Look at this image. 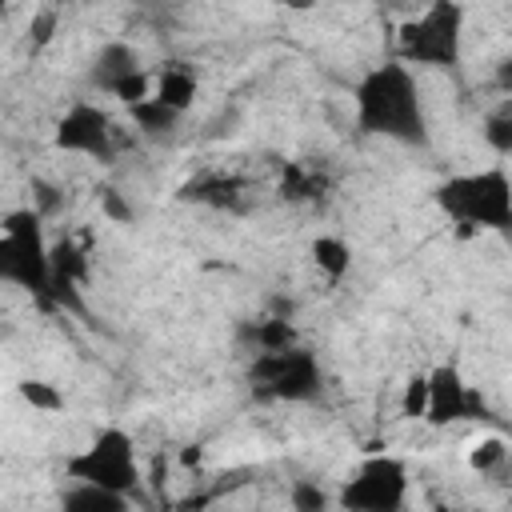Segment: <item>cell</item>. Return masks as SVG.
<instances>
[{
  "mask_svg": "<svg viewBox=\"0 0 512 512\" xmlns=\"http://www.w3.org/2000/svg\"><path fill=\"white\" fill-rule=\"evenodd\" d=\"M352 116L364 136H380L404 148H428L432 124L424 108L420 80L408 60H384L368 68L352 88Z\"/></svg>",
  "mask_w": 512,
  "mask_h": 512,
  "instance_id": "1",
  "label": "cell"
},
{
  "mask_svg": "<svg viewBox=\"0 0 512 512\" xmlns=\"http://www.w3.org/2000/svg\"><path fill=\"white\" fill-rule=\"evenodd\" d=\"M436 208L468 232L512 236V176L500 164L448 176L436 188Z\"/></svg>",
  "mask_w": 512,
  "mask_h": 512,
  "instance_id": "2",
  "label": "cell"
},
{
  "mask_svg": "<svg viewBox=\"0 0 512 512\" xmlns=\"http://www.w3.org/2000/svg\"><path fill=\"white\" fill-rule=\"evenodd\" d=\"M464 52V8L456 0H424L400 24V60L416 68H456Z\"/></svg>",
  "mask_w": 512,
  "mask_h": 512,
  "instance_id": "3",
  "label": "cell"
},
{
  "mask_svg": "<svg viewBox=\"0 0 512 512\" xmlns=\"http://www.w3.org/2000/svg\"><path fill=\"white\" fill-rule=\"evenodd\" d=\"M44 216L36 208H20L4 216V236H0V276L32 296L52 292V248L44 244L40 232Z\"/></svg>",
  "mask_w": 512,
  "mask_h": 512,
  "instance_id": "4",
  "label": "cell"
},
{
  "mask_svg": "<svg viewBox=\"0 0 512 512\" xmlns=\"http://www.w3.org/2000/svg\"><path fill=\"white\" fill-rule=\"evenodd\" d=\"M248 384H252V392L264 396V400L308 404V400L320 396L324 372H320V360H316L308 348L288 344V348L256 352L252 364H248Z\"/></svg>",
  "mask_w": 512,
  "mask_h": 512,
  "instance_id": "5",
  "label": "cell"
},
{
  "mask_svg": "<svg viewBox=\"0 0 512 512\" xmlns=\"http://www.w3.org/2000/svg\"><path fill=\"white\" fill-rule=\"evenodd\" d=\"M64 472H68V480H92V484H104L124 496H132L136 484L144 480L132 436L120 428H100L76 456L64 460Z\"/></svg>",
  "mask_w": 512,
  "mask_h": 512,
  "instance_id": "6",
  "label": "cell"
},
{
  "mask_svg": "<svg viewBox=\"0 0 512 512\" xmlns=\"http://www.w3.org/2000/svg\"><path fill=\"white\" fill-rule=\"evenodd\" d=\"M408 500V468L400 456H364L356 472L344 480L336 504L352 512H396Z\"/></svg>",
  "mask_w": 512,
  "mask_h": 512,
  "instance_id": "7",
  "label": "cell"
},
{
  "mask_svg": "<svg viewBox=\"0 0 512 512\" xmlns=\"http://www.w3.org/2000/svg\"><path fill=\"white\" fill-rule=\"evenodd\" d=\"M88 80L92 88L124 100V104H140L152 96V72H144L140 64V52L128 44V40H108L96 48L92 56V68H88Z\"/></svg>",
  "mask_w": 512,
  "mask_h": 512,
  "instance_id": "8",
  "label": "cell"
},
{
  "mask_svg": "<svg viewBox=\"0 0 512 512\" xmlns=\"http://www.w3.org/2000/svg\"><path fill=\"white\" fill-rule=\"evenodd\" d=\"M56 148L76 152V156H92V160H112L116 156V124L100 104L76 100L56 120Z\"/></svg>",
  "mask_w": 512,
  "mask_h": 512,
  "instance_id": "9",
  "label": "cell"
},
{
  "mask_svg": "<svg viewBox=\"0 0 512 512\" xmlns=\"http://www.w3.org/2000/svg\"><path fill=\"white\" fill-rule=\"evenodd\" d=\"M488 408H484V396L452 368V364H440L428 372V424L444 428V424H460V420H484Z\"/></svg>",
  "mask_w": 512,
  "mask_h": 512,
  "instance_id": "10",
  "label": "cell"
},
{
  "mask_svg": "<svg viewBox=\"0 0 512 512\" xmlns=\"http://www.w3.org/2000/svg\"><path fill=\"white\" fill-rule=\"evenodd\" d=\"M128 504H132V496L112 492V488L92 484V480H72L60 492V508H68V512H124Z\"/></svg>",
  "mask_w": 512,
  "mask_h": 512,
  "instance_id": "11",
  "label": "cell"
},
{
  "mask_svg": "<svg viewBox=\"0 0 512 512\" xmlns=\"http://www.w3.org/2000/svg\"><path fill=\"white\" fill-rule=\"evenodd\" d=\"M152 96L184 116V112L192 108V100H196V72L184 68V64H168V68H160L156 80H152Z\"/></svg>",
  "mask_w": 512,
  "mask_h": 512,
  "instance_id": "12",
  "label": "cell"
},
{
  "mask_svg": "<svg viewBox=\"0 0 512 512\" xmlns=\"http://www.w3.org/2000/svg\"><path fill=\"white\" fill-rule=\"evenodd\" d=\"M312 260L328 280H344L352 268V248L340 236H316L312 240Z\"/></svg>",
  "mask_w": 512,
  "mask_h": 512,
  "instance_id": "13",
  "label": "cell"
},
{
  "mask_svg": "<svg viewBox=\"0 0 512 512\" xmlns=\"http://www.w3.org/2000/svg\"><path fill=\"white\" fill-rule=\"evenodd\" d=\"M128 116L136 120V128H140V132H152V136H160V132L176 128V120H180V112H176V108H168V104H160L156 96H148V100H140V104H128Z\"/></svg>",
  "mask_w": 512,
  "mask_h": 512,
  "instance_id": "14",
  "label": "cell"
},
{
  "mask_svg": "<svg viewBox=\"0 0 512 512\" xmlns=\"http://www.w3.org/2000/svg\"><path fill=\"white\" fill-rule=\"evenodd\" d=\"M248 336H252L256 352H272V348H288V344H296V332H292V324H288V320H280V316L252 324V328H248Z\"/></svg>",
  "mask_w": 512,
  "mask_h": 512,
  "instance_id": "15",
  "label": "cell"
},
{
  "mask_svg": "<svg viewBox=\"0 0 512 512\" xmlns=\"http://www.w3.org/2000/svg\"><path fill=\"white\" fill-rule=\"evenodd\" d=\"M468 464H472L476 472H496V468L508 464V444H504L500 436H480V440H472V448H468Z\"/></svg>",
  "mask_w": 512,
  "mask_h": 512,
  "instance_id": "16",
  "label": "cell"
},
{
  "mask_svg": "<svg viewBox=\"0 0 512 512\" xmlns=\"http://www.w3.org/2000/svg\"><path fill=\"white\" fill-rule=\"evenodd\" d=\"M400 412H404L408 420H424V416H428V372L408 376L404 396H400Z\"/></svg>",
  "mask_w": 512,
  "mask_h": 512,
  "instance_id": "17",
  "label": "cell"
},
{
  "mask_svg": "<svg viewBox=\"0 0 512 512\" xmlns=\"http://www.w3.org/2000/svg\"><path fill=\"white\" fill-rule=\"evenodd\" d=\"M484 140L496 156H512V112H496L484 124Z\"/></svg>",
  "mask_w": 512,
  "mask_h": 512,
  "instance_id": "18",
  "label": "cell"
},
{
  "mask_svg": "<svg viewBox=\"0 0 512 512\" xmlns=\"http://www.w3.org/2000/svg\"><path fill=\"white\" fill-rule=\"evenodd\" d=\"M20 392H24V400H32L36 408H60V396H56V392H48L40 380H28Z\"/></svg>",
  "mask_w": 512,
  "mask_h": 512,
  "instance_id": "19",
  "label": "cell"
},
{
  "mask_svg": "<svg viewBox=\"0 0 512 512\" xmlns=\"http://www.w3.org/2000/svg\"><path fill=\"white\" fill-rule=\"evenodd\" d=\"M292 504H296V508H324V504H328V496H324V492H316V488H308V484H296Z\"/></svg>",
  "mask_w": 512,
  "mask_h": 512,
  "instance_id": "20",
  "label": "cell"
},
{
  "mask_svg": "<svg viewBox=\"0 0 512 512\" xmlns=\"http://www.w3.org/2000/svg\"><path fill=\"white\" fill-rule=\"evenodd\" d=\"M496 88H500L504 96H512V56H504V60L496 64Z\"/></svg>",
  "mask_w": 512,
  "mask_h": 512,
  "instance_id": "21",
  "label": "cell"
},
{
  "mask_svg": "<svg viewBox=\"0 0 512 512\" xmlns=\"http://www.w3.org/2000/svg\"><path fill=\"white\" fill-rule=\"evenodd\" d=\"M284 4H292V8H308V4H316V0H284Z\"/></svg>",
  "mask_w": 512,
  "mask_h": 512,
  "instance_id": "22",
  "label": "cell"
}]
</instances>
